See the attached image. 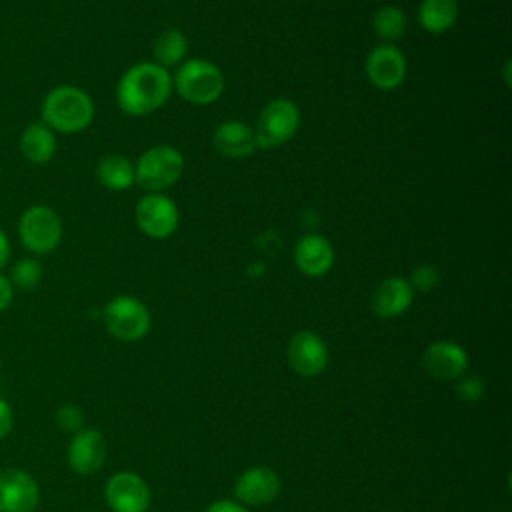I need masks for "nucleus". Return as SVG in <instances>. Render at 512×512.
Listing matches in <instances>:
<instances>
[{"instance_id":"f257e3e1","label":"nucleus","mask_w":512,"mask_h":512,"mask_svg":"<svg viewBox=\"0 0 512 512\" xmlns=\"http://www.w3.org/2000/svg\"><path fill=\"white\" fill-rule=\"evenodd\" d=\"M172 92V76L156 62L130 66L116 86V102L130 116H144L158 110Z\"/></svg>"},{"instance_id":"7c9ffc66","label":"nucleus","mask_w":512,"mask_h":512,"mask_svg":"<svg viewBox=\"0 0 512 512\" xmlns=\"http://www.w3.org/2000/svg\"><path fill=\"white\" fill-rule=\"evenodd\" d=\"M8 258H10V242L4 230L0 228V270L8 264Z\"/></svg>"},{"instance_id":"20e7f679","label":"nucleus","mask_w":512,"mask_h":512,"mask_svg":"<svg viewBox=\"0 0 512 512\" xmlns=\"http://www.w3.org/2000/svg\"><path fill=\"white\" fill-rule=\"evenodd\" d=\"M184 170V158L178 148L158 144L140 154L134 164V182L148 192H162L178 182Z\"/></svg>"},{"instance_id":"6ab92c4d","label":"nucleus","mask_w":512,"mask_h":512,"mask_svg":"<svg viewBox=\"0 0 512 512\" xmlns=\"http://www.w3.org/2000/svg\"><path fill=\"white\" fill-rule=\"evenodd\" d=\"M20 152L32 164H44L52 160L56 152V136L44 122L28 124L20 134Z\"/></svg>"},{"instance_id":"9b49d317","label":"nucleus","mask_w":512,"mask_h":512,"mask_svg":"<svg viewBox=\"0 0 512 512\" xmlns=\"http://www.w3.org/2000/svg\"><path fill=\"white\" fill-rule=\"evenodd\" d=\"M104 498L112 512H146L150 488L136 472H116L104 484Z\"/></svg>"},{"instance_id":"bb28decb","label":"nucleus","mask_w":512,"mask_h":512,"mask_svg":"<svg viewBox=\"0 0 512 512\" xmlns=\"http://www.w3.org/2000/svg\"><path fill=\"white\" fill-rule=\"evenodd\" d=\"M456 394L464 402H476L484 396V382L476 376H460L456 384Z\"/></svg>"},{"instance_id":"0eeeda50","label":"nucleus","mask_w":512,"mask_h":512,"mask_svg":"<svg viewBox=\"0 0 512 512\" xmlns=\"http://www.w3.org/2000/svg\"><path fill=\"white\" fill-rule=\"evenodd\" d=\"M104 324L116 340L136 342L150 330V312L138 298L120 294L106 304Z\"/></svg>"},{"instance_id":"aec40b11","label":"nucleus","mask_w":512,"mask_h":512,"mask_svg":"<svg viewBox=\"0 0 512 512\" xmlns=\"http://www.w3.org/2000/svg\"><path fill=\"white\" fill-rule=\"evenodd\" d=\"M456 18H458L456 0H422L418 6V24L430 34H440L450 30Z\"/></svg>"},{"instance_id":"f8f14e48","label":"nucleus","mask_w":512,"mask_h":512,"mask_svg":"<svg viewBox=\"0 0 512 512\" xmlns=\"http://www.w3.org/2000/svg\"><path fill=\"white\" fill-rule=\"evenodd\" d=\"M40 488L32 474L20 468H0V512H32Z\"/></svg>"},{"instance_id":"9d476101","label":"nucleus","mask_w":512,"mask_h":512,"mask_svg":"<svg viewBox=\"0 0 512 512\" xmlns=\"http://www.w3.org/2000/svg\"><path fill=\"white\" fill-rule=\"evenodd\" d=\"M136 224L146 236L164 240L178 228V208L162 192H150L136 204Z\"/></svg>"},{"instance_id":"cd10ccee","label":"nucleus","mask_w":512,"mask_h":512,"mask_svg":"<svg viewBox=\"0 0 512 512\" xmlns=\"http://www.w3.org/2000/svg\"><path fill=\"white\" fill-rule=\"evenodd\" d=\"M204 512H248L246 506H242L236 500L230 498H222V500H214Z\"/></svg>"},{"instance_id":"4be33fe9","label":"nucleus","mask_w":512,"mask_h":512,"mask_svg":"<svg viewBox=\"0 0 512 512\" xmlns=\"http://www.w3.org/2000/svg\"><path fill=\"white\" fill-rule=\"evenodd\" d=\"M152 54H154V60L158 66H162V68L176 66L188 54V40L180 30L166 28L154 38Z\"/></svg>"},{"instance_id":"1a4fd4ad","label":"nucleus","mask_w":512,"mask_h":512,"mask_svg":"<svg viewBox=\"0 0 512 512\" xmlns=\"http://www.w3.org/2000/svg\"><path fill=\"white\" fill-rule=\"evenodd\" d=\"M280 476L264 464H256L240 472L234 480L232 492L242 506H266L280 496Z\"/></svg>"},{"instance_id":"5701e85b","label":"nucleus","mask_w":512,"mask_h":512,"mask_svg":"<svg viewBox=\"0 0 512 512\" xmlns=\"http://www.w3.org/2000/svg\"><path fill=\"white\" fill-rule=\"evenodd\" d=\"M372 28H374L376 36L382 38L384 44H388V42L400 40V38L406 34L408 22H406L404 12H402L398 6L386 4V6H380V8L374 12V16H372Z\"/></svg>"},{"instance_id":"c756f323","label":"nucleus","mask_w":512,"mask_h":512,"mask_svg":"<svg viewBox=\"0 0 512 512\" xmlns=\"http://www.w3.org/2000/svg\"><path fill=\"white\" fill-rule=\"evenodd\" d=\"M12 428V410L10 406L0 398V438H4Z\"/></svg>"},{"instance_id":"a878e982","label":"nucleus","mask_w":512,"mask_h":512,"mask_svg":"<svg viewBox=\"0 0 512 512\" xmlns=\"http://www.w3.org/2000/svg\"><path fill=\"white\" fill-rule=\"evenodd\" d=\"M56 422L62 430L78 432L84 424V412L76 404H64L56 410Z\"/></svg>"},{"instance_id":"423d86ee","label":"nucleus","mask_w":512,"mask_h":512,"mask_svg":"<svg viewBox=\"0 0 512 512\" xmlns=\"http://www.w3.org/2000/svg\"><path fill=\"white\" fill-rule=\"evenodd\" d=\"M300 126V110L288 98L270 100L260 116L254 130L258 148H276L288 142Z\"/></svg>"},{"instance_id":"a211bd4d","label":"nucleus","mask_w":512,"mask_h":512,"mask_svg":"<svg viewBox=\"0 0 512 512\" xmlns=\"http://www.w3.org/2000/svg\"><path fill=\"white\" fill-rule=\"evenodd\" d=\"M212 144L226 158H246L258 148L254 130L238 120L220 122L212 134Z\"/></svg>"},{"instance_id":"dca6fc26","label":"nucleus","mask_w":512,"mask_h":512,"mask_svg":"<svg viewBox=\"0 0 512 512\" xmlns=\"http://www.w3.org/2000/svg\"><path fill=\"white\" fill-rule=\"evenodd\" d=\"M294 264L304 276H324L334 264V248L324 236L306 234L294 246Z\"/></svg>"},{"instance_id":"6e6552de","label":"nucleus","mask_w":512,"mask_h":512,"mask_svg":"<svg viewBox=\"0 0 512 512\" xmlns=\"http://www.w3.org/2000/svg\"><path fill=\"white\" fill-rule=\"evenodd\" d=\"M286 360L294 374L302 378H316L326 370L328 346L320 334L312 330L296 332L286 346Z\"/></svg>"},{"instance_id":"2eb2a0df","label":"nucleus","mask_w":512,"mask_h":512,"mask_svg":"<svg viewBox=\"0 0 512 512\" xmlns=\"http://www.w3.org/2000/svg\"><path fill=\"white\" fill-rule=\"evenodd\" d=\"M66 458L70 468L80 476L98 472L106 460V440L102 432L96 428H80L74 432Z\"/></svg>"},{"instance_id":"f03ea898","label":"nucleus","mask_w":512,"mask_h":512,"mask_svg":"<svg viewBox=\"0 0 512 512\" xmlns=\"http://www.w3.org/2000/svg\"><path fill=\"white\" fill-rule=\"evenodd\" d=\"M40 114L42 122L50 130L72 134L90 126L94 118V104L82 88L62 84L44 96Z\"/></svg>"},{"instance_id":"f3484780","label":"nucleus","mask_w":512,"mask_h":512,"mask_svg":"<svg viewBox=\"0 0 512 512\" xmlns=\"http://www.w3.org/2000/svg\"><path fill=\"white\" fill-rule=\"evenodd\" d=\"M414 298V290L402 276L384 278L370 296V308L378 318H396L404 314Z\"/></svg>"},{"instance_id":"b1692460","label":"nucleus","mask_w":512,"mask_h":512,"mask_svg":"<svg viewBox=\"0 0 512 512\" xmlns=\"http://www.w3.org/2000/svg\"><path fill=\"white\" fill-rule=\"evenodd\" d=\"M42 278V266L36 258H20L16 264L10 268V284L20 288V290H32L40 284Z\"/></svg>"},{"instance_id":"c85d7f7f","label":"nucleus","mask_w":512,"mask_h":512,"mask_svg":"<svg viewBox=\"0 0 512 512\" xmlns=\"http://www.w3.org/2000/svg\"><path fill=\"white\" fill-rule=\"evenodd\" d=\"M12 294H14V286L10 284L8 276L0 274V312L6 310L12 302Z\"/></svg>"},{"instance_id":"393cba45","label":"nucleus","mask_w":512,"mask_h":512,"mask_svg":"<svg viewBox=\"0 0 512 512\" xmlns=\"http://www.w3.org/2000/svg\"><path fill=\"white\" fill-rule=\"evenodd\" d=\"M438 282H440L438 268L432 266V264H428V262L418 264V266L412 270L410 278H408L410 288L416 290V292H430L432 288L438 286Z\"/></svg>"},{"instance_id":"4468645a","label":"nucleus","mask_w":512,"mask_h":512,"mask_svg":"<svg viewBox=\"0 0 512 512\" xmlns=\"http://www.w3.org/2000/svg\"><path fill=\"white\" fill-rule=\"evenodd\" d=\"M366 76L380 90H394L406 78V58L394 44L376 46L366 58Z\"/></svg>"},{"instance_id":"ddd939ff","label":"nucleus","mask_w":512,"mask_h":512,"mask_svg":"<svg viewBox=\"0 0 512 512\" xmlns=\"http://www.w3.org/2000/svg\"><path fill=\"white\" fill-rule=\"evenodd\" d=\"M422 368L438 382H452L468 368L466 350L452 340H436L422 354Z\"/></svg>"},{"instance_id":"412c9836","label":"nucleus","mask_w":512,"mask_h":512,"mask_svg":"<svg viewBox=\"0 0 512 512\" xmlns=\"http://www.w3.org/2000/svg\"><path fill=\"white\" fill-rule=\"evenodd\" d=\"M96 176L108 190H128L134 184V164L122 154H108L98 162Z\"/></svg>"},{"instance_id":"39448f33","label":"nucleus","mask_w":512,"mask_h":512,"mask_svg":"<svg viewBox=\"0 0 512 512\" xmlns=\"http://www.w3.org/2000/svg\"><path fill=\"white\" fill-rule=\"evenodd\" d=\"M18 238L28 252L50 254L62 240L60 216L48 206H30L18 220Z\"/></svg>"},{"instance_id":"7ed1b4c3","label":"nucleus","mask_w":512,"mask_h":512,"mask_svg":"<svg viewBox=\"0 0 512 512\" xmlns=\"http://www.w3.org/2000/svg\"><path fill=\"white\" fill-rule=\"evenodd\" d=\"M172 88L190 104L206 106L216 102L224 92V74L222 70L200 58L186 60L176 74L172 76Z\"/></svg>"}]
</instances>
